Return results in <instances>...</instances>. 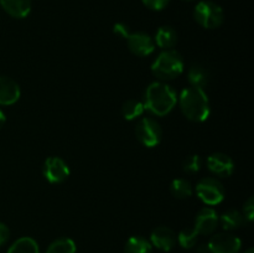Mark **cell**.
<instances>
[{
	"mask_svg": "<svg viewBox=\"0 0 254 253\" xmlns=\"http://www.w3.org/2000/svg\"><path fill=\"white\" fill-rule=\"evenodd\" d=\"M150 243L158 250L169 252L175 247L176 235L168 226H159V227L154 228L153 232H151Z\"/></svg>",
	"mask_w": 254,
	"mask_h": 253,
	"instance_id": "obj_12",
	"label": "cell"
},
{
	"mask_svg": "<svg viewBox=\"0 0 254 253\" xmlns=\"http://www.w3.org/2000/svg\"><path fill=\"white\" fill-rule=\"evenodd\" d=\"M208 79H210V73L207 69L201 64H193L188 73V81L191 87H197V88H203L207 86Z\"/></svg>",
	"mask_w": 254,
	"mask_h": 253,
	"instance_id": "obj_18",
	"label": "cell"
},
{
	"mask_svg": "<svg viewBox=\"0 0 254 253\" xmlns=\"http://www.w3.org/2000/svg\"><path fill=\"white\" fill-rule=\"evenodd\" d=\"M246 218L242 212L237 210H228L218 217V223H221L225 231H233L240 228L245 223Z\"/></svg>",
	"mask_w": 254,
	"mask_h": 253,
	"instance_id": "obj_16",
	"label": "cell"
},
{
	"mask_svg": "<svg viewBox=\"0 0 254 253\" xmlns=\"http://www.w3.org/2000/svg\"><path fill=\"white\" fill-rule=\"evenodd\" d=\"M178 103V94L171 86L165 82H153L144 94V108L158 117L168 116Z\"/></svg>",
	"mask_w": 254,
	"mask_h": 253,
	"instance_id": "obj_1",
	"label": "cell"
},
{
	"mask_svg": "<svg viewBox=\"0 0 254 253\" xmlns=\"http://www.w3.org/2000/svg\"><path fill=\"white\" fill-rule=\"evenodd\" d=\"M143 4L145 5L146 7H149L150 10H155V11H159V10L165 9L169 5L170 0H141Z\"/></svg>",
	"mask_w": 254,
	"mask_h": 253,
	"instance_id": "obj_25",
	"label": "cell"
},
{
	"mask_svg": "<svg viewBox=\"0 0 254 253\" xmlns=\"http://www.w3.org/2000/svg\"><path fill=\"white\" fill-rule=\"evenodd\" d=\"M10 237V230L5 223L0 222V247L7 242Z\"/></svg>",
	"mask_w": 254,
	"mask_h": 253,
	"instance_id": "obj_28",
	"label": "cell"
},
{
	"mask_svg": "<svg viewBox=\"0 0 254 253\" xmlns=\"http://www.w3.org/2000/svg\"><path fill=\"white\" fill-rule=\"evenodd\" d=\"M186 1H193V0H186Z\"/></svg>",
	"mask_w": 254,
	"mask_h": 253,
	"instance_id": "obj_32",
	"label": "cell"
},
{
	"mask_svg": "<svg viewBox=\"0 0 254 253\" xmlns=\"http://www.w3.org/2000/svg\"><path fill=\"white\" fill-rule=\"evenodd\" d=\"M202 158L200 155H197V154H193V155H189L183 161V169L188 174H196L202 168Z\"/></svg>",
	"mask_w": 254,
	"mask_h": 253,
	"instance_id": "obj_24",
	"label": "cell"
},
{
	"mask_svg": "<svg viewBox=\"0 0 254 253\" xmlns=\"http://www.w3.org/2000/svg\"><path fill=\"white\" fill-rule=\"evenodd\" d=\"M197 253H211L210 251V247H208L207 243H202V245H200L197 247Z\"/></svg>",
	"mask_w": 254,
	"mask_h": 253,
	"instance_id": "obj_29",
	"label": "cell"
},
{
	"mask_svg": "<svg viewBox=\"0 0 254 253\" xmlns=\"http://www.w3.org/2000/svg\"><path fill=\"white\" fill-rule=\"evenodd\" d=\"M243 216L248 222H252L254 218V198L251 196L243 205Z\"/></svg>",
	"mask_w": 254,
	"mask_h": 253,
	"instance_id": "obj_26",
	"label": "cell"
},
{
	"mask_svg": "<svg viewBox=\"0 0 254 253\" xmlns=\"http://www.w3.org/2000/svg\"><path fill=\"white\" fill-rule=\"evenodd\" d=\"M193 17L205 29H217L222 25L225 20V14H223L222 7L216 2L210 1V0H203L196 5L193 10Z\"/></svg>",
	"mask_w": 254,
	"mask_h": 253,
	"instance_id": "obj_4",
	"label": "cell"
},
{
	"mask_svg": "<svg viewBox=\"0 0 254 253\" xmlns=\"http://www.w3.org/2000/svg\"><path fill=\"white\" fill-rule=\"evenodd\" d=\"M218 226V215L215 208L203 207L195 217V228L198 235H211Z\"/></svg>",
	"mask_w": 254,
	"mask_h": 253,
	"instance_id": "obj_11",
	"label": "cell"
},
{
	"mask_svg": "<svg viewBox=\"0 0 254 253\" xmlns=\"http://www.w3.org/2000/svg\"><path fill=\"white\" fill-rule=\"evenodd\" d=\"M245 253H254V250L252 247H251V248H248L247 251H245Z\"/></svg>",
	"mask_w": 254,
	"mask_h": 253,
	"instance_id": "obj_31",
	"label": "cell"
},
{
	"mask_svg": "<svg viewBox=\"0 0 254 253\" xmlns=\"http://www.w3.org/2000/svg\"><path fill=\"white\" fill-rule=\"evenodd\" d=\"M5 122H6V117H5L4 112H2L1 109H0V129H1L2 126H4Z\"/></svg>",
	"mask_w": 254,
	"mask_h": 253,
	"instance_id": "obj_30",
	"label": "cell"
},
{
	"mask_svg": "<svg viewBox=\"0 0 254 253\" xmlns=\"http://www.w3.org/2000/svg\"><path fill=\"white\" fill-rule=\"evenodd\" d=\"M128 47L134 55L140 57L149 56L155 50V42L154 39L149 34L143 31L131 32L127 39Z\"/></svg>",
	"mask_w": 254,
	"mask_h": 253,
	"instance_id": "obj_9",
	"label": "cell"
},
{
	"mask_svg": "<svg viewBox=\"0 0 254 253\" xmlns=\"http://www.w3.org/2000/svg\"><path fill=\"white\" fill-rule=\"evenodd\" d=\"M135 135L138 140L148 148L159 145L163 139V129L159 122L151 117L140 119L135 126Z\"/></svg>",
	"mask_w": 254,
	"mask_h": 253,
	"instance_id": "obj_6",
	"label": "cell"
},
{
	"mask_svg": "<svg viewBox=\"0 0 254 253\" xmlns=\"http://www.w3.org/2000/svg\"><path fill=\"white\" fill-rule=\"evenodd\" d=\"M170 192L171 195L179 200L189 198L193 192V188L191 183L186 179H175L170 184Z\"/></svg>",
	"mask_w": 254,
	"mask_h": 253,
	"instance_id": "obj_20",
	"label": "cell"
},
{
	"mask_svg": "<svg viewBox=\"0 0 254 253\" xmlns=\"http://www.w3.org/2000/svg\"><path fill=\"white\" fill-rule=\"evenodd\" d=\"M7 253H40V248L34 238L20 237L10 246Z\"/></svg>",
	"mask_w": 254,
	"mask_h": 253,
	"instance_id": "obj_19",
	"label": "cell"
},
{
	"mask_svg": "<svg viewBox=\"0 0 254 253\" xmlns=\"http://www.w3.org/2000/svg\"><path fill=\"white\" fill-rule=\"evenodd\" d=\"M144 111L145 108H144L143 102L138 101V99H128L122 106V116L127 121H134V119L139 118L144 113Z\"/></svg>",
	"mask_w": 254,
	"mask_h": 253,
	"instance_id": "obj_21",
	"label": "cell"
},
{
	"mask_svg": "<svg viewBox=\"0 0 254 253\" xmlns=\"http://www.w3.org/2000/svg\"><path fill=\"white\" fill-rule=\"evenodd\" d=\"M0 5L15 19H24L31 11V0H0Z\"/></svg>",
	"mask_w": 254,
	"mask_h": 253,
	"instance_id": "obj_14",
	"label": "cell"
},
{
	"mask_svg": "<svg viewBox=\"0 0 254 253\" xmlns=\"http://www.w3.org/2000/svg\"><path fill=\"white\" fill-rule=\"evenodd\" d=\"M196 195L206 205H218L225 198V188L218 179L203 178L196 185Z\"/></svg>",
	"mask_w": 254,
	"mask_h": 253,
	"instance_id": "obj_5",
	"label": "cell"
},
{
	"mask_svg": "<svg viewBox=\"0 0 254 253\" xmlns=\"http://www.w3.org/2000/svg\"><path fill=\"white\" fill-rule=\"evenodd\" d=\"M113 32L117 36L122 37V39H128L129 35L131 34L130 29H129L128 25L123 24V22H118L113 26Z\"/></svg>",
	"mask_w": 254,
	"mask_h": 253,
	"instance_id": "obj_27",
	"label": "cell"
},
{
	"mask_svg": "<svg viewBox=\"0 0 254 253\" xmlns=\"http://www.w3.org/2000/svg\"><path fill=\"white\" fill-rule=\"evenodd\" d=\"M184 71V59L175 50H164L151 64V72L160 81H170Z\"/></svg>",
	"mask_w": 254,
	"mask_h": 253,
	"instance_id": "obj_3",
	"label": "cell"
},
{
	"mask_svg": "<svg viewBox=\"0 0 254 253\" xmlns=\"http://www.w3.org/2000/svg\"><path fill=\"white\" fill-rule=\"evenodd\" d=\"M211 253H238L242 247L240 237L230 232L217 233L207 243Z\"/></svg>",
	"mask_w": 254,
	"mask_h": 253,
	"instance_id": "obj_8",
	"label": "cell"
},
{
	"mask_svg": "<svg viewBox=\"0 0 254 253\" xmlns=\"http://www.w3.org/2000/svg\"><path fill=\"white\" fill-rule=\"evenodd\" d=\"M21 96L19 83L6 76H0V106H11Z\"/></svg>",
	"mask_w": 254,
	"mask_h": 253,
	"instance_id": "obj_13",
	"label": "cell"
},
{
	"mask_svg": "<svg viewBox=\"0 0 254 253\" xmlns=\"http://www.w3.org/2000/svg\"><path fill=\"white\" fill-rule=\"evenodd\" d=\"M77 246L73 240L68 237H60L50 243L46 253H76Z\"/></svg>",
	"mask_w": 254,
	"mask_h": 253,
	"instance_id": "obj_22",
	"label": "cell"
},
{
	"mask_svg": "<svg viewBox=\"0 0 254 253\" xmlns=\"http://www.w3.org/2000/svg\"><path fill=\"white\" fill-rule=\"evenodd\" d=\"M155 45L163 50H171L178 42V32L173 26L164 25L156 30Z\"/></svg>",
	"mask_w": 254,
	"mask_h": 253,
	"instance_id": "obj_15",
	"label": "cell"
},
{
	"mask_svg": "<svg viewBox=\"0 0 254 253\" xmlns=\"http://www.w3.org/2000/svg\"><path fill=\"white\" fill-rule=\"evenodd\" d=\"M207 168L215 175L227 178L235 171V161L228 154L213 153L207 158Z\"/></svg>",
	"mask_w": 254,
	"mask_h": 253,
	"instance_id": "obj_10",
	"label": "cell"
},
{
	"mask_svg": "<svg viewBox=\"0 0 254 253\" xmlns=\"http://www.w3.org/2000/svg\"><path fill=\"white\" fill-rule=\"evenodd\" d=\"M42 174L50 184H61L69 176V168L64 159L59 156H50L45 160Z\"/></svg>",
	"mask_w": 254,
	"mask_h": 253,
	"instance_id": "obj_7",
	"label": "cell"
},
{
	"mask_svg": "<svg viewBox=\"0 0 254 253\" xmlns=\"http://www.w3.org/2000/svg\"><path fill=\"white\" fill-rule=\"evenodd\" d=\"M124 253H153V246L143 236H131L126 242Z\"/></svg>",
	"mask_w": 254,
	"mask_h": 253,
	"instance_id": "obj_17",
	"label": "cell"
},
{
	"mask_svg": "<svg viewBox=\"0 0 254 253\" xmlns=\"http://www.w3.org/2000/svg\"><path fill=\"white\" fill-rule=\"evenodd\" d=\"M198 233L195 228H184V230L180 231L178 236H176V241L179 242V245L181 246L185 250H191V248L195 247L197 245L198 241Z\"/></svg>",
	"mask_w": 254,
	"mask_h": 253,
	"instance_id": "obj_23",
	"label": "cell"
},
{
	"mask_svg": "<svg viewBox=\"0 0 254 253\" xmlns=\"http://www.w3.org/2000/svg\"><path fill=\"white\" fill-rule=\"evenodd\" d=\"M179 104L184 116L191 122L201 123L210 117V99L203 88L190 86L183 89L179 97Z\"/></svg>",
	"mask_w": 254,
	"mask_h": 253,
	"instance_id": "obj_2",
	"label": "cell"
}]
</instances>
